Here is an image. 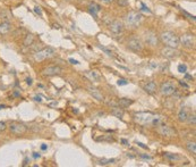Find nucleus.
I'll use <instances>...</instances> for the list:
<instances>
[{
  "mask_svg": "<svg viewBox=\"0 0 196 167\" xmlns=\"http://www.w3.org/2000/svg\"><path fill=\"white\" fill-rule=\"evenodd\" d=\"M134 120L140 125H150V124L158 125L161 117L155 116L154 114L150 113V111H140V113L134 114Z\"/></svg>",
  "mask_w": 196,
  "mask_h": 167,
  "instance_id": "obj_1",
  "label": "nucleus"
},
{
  "mask_svg": "<svg viewBox=\"0 0 196 167\" xmlns=\"http://www.w3.org/2000/svg\"><path fill=\"white\" fill-rule=\"evenodd\" d=\"M161 41L167 46V47L171 48H178L180 46V41H179V37L177 34H174L171 31H165L161 34Z\"/></svg>",
  "mask_w": 196,
  "mask_h": 167,
  "instance_id": "obj_2",
  "label": "nucleus"
},
{
  "mask_svg": "<svg viewBox=\"0 0 196 167\" xmlns=\"http://www.w3.org/2000/svg\"><path fill=\"white\" fill-rule=\"evenodd\" d=\"M141 21H142V15L140 13H136V12H129L125 17V24L131 28L137 27L140 25Z\"/></svg>",
  "mask_w": 196,
  "mask_h": 167,
  "instance_id": "obj_3",
  "label": "nucleus"
},
{
  "mask_svg": "<svg viewBox=\"0 0 196 167\" xmlns=\"http://www.w3.org/2000/svg\"><path fill=\"white\" fill-rule=\"evenodd\" d=\"M56 54V49L52 47H45V48H42L41 50H37L34 55V59L36 61H43L45 60L47 58H50V57H52L53 55Z\"/></svg>",
  "mask_w": 196,
  "mask_h": 167,
  "instance_id": "obj_4",
  "label": "nucleus"
},
{
  "mask_svg": "<svg viewBox=\"0 0 196 167\" xmlns=\"http://www.w3.org/2000/svg\"><path fill=\"white\" fill-rule=\"evenodd\" d=\"M8 127H9L10 133L14 134V135H23L27 131L26 125L23 123H19V122H10Z\"/></svg>",
  "mask_w": 196,
  "mask_h": 167,
  "instance_id": "obj_5",
  "label": "nucleus"
},
{
  "mask_svg": "<svg viewBox=\"0 0 196 167\" xmlns=\"http://www.w3.org/2000/svg\"><path fill=\"white\" fill-rule=\"evenodd\" d=\"M144 41L150 47H156L159 44V38L153 31H146L144 33Z\"/></svg>",
  "mask_w": 196,
  "mask_h": 167,
  "instance_id": "obj_6",
  "label": "nucleus"
},
{
  "mask_svg": "<svg viewBox=\"0 0 196 167\" xmlns=\"http://www.w3.org/2000/svg\"><path fill=\"white\" fill-rule=\"evenodd\" d=\"M127 48L129 50L134 51V52H141L143 50V43L140 39L131 38L127 41Z\"/></svg>",
  "mask_w": 196,
  "mask_h": 167,
  "instance_id": "obj_7",
  "label": "nucleus"
},
{
  "mask_svg": "<svg viewBox=\"0 0 196 167\" xmlns=\"http://www.w3.org/2000/svg\"><path fill=\"white\" fill-rule=\"evenodd\" d=\"M180 44H183V47L192 49L195 47V37L193 34H184L183 37L179 38Z\"/></svg>",
  "mask_w": 196,
  "mask_h": 167,
  "instance_id": "obj_8",
  "label": "nucleus"
},
{
  "mask_svg": "<svg viewBox=\"0 0 196 167\" xmlns=\"http://www.w3.org/2000/svg\"><path fill=\"white\" fill-rule=\"evenodd\" d=\"M158 132H159L160 135L167 136V138H171V136L177 135L176 130L172 129L171 126H169V125H160L159 127H158Z\"/></svg>",
  "mask_w": 196,
  "mask_h": 167,
  "instance_id": "obj_9",
  "label": "nucleus"
},
{
  "mask_svg": "<svg viewBox=\"0 0 196 167\" xmlns=\"http://www.w3.org/2000/svg\"><path fill=\"white\" fill-rule=\"evenodd\" d=\"M160 92L163 96L169 97V96H172L176 92V86L171 82H165L162 83L161 86H160Z\"/></svg>",
  "mask_w": 196,
  "mask_h": 167,
  "instance_id": "obj_10",
  "label": "nucleus"
},
{
  "mask_svg": "<svg viewBox=\"0 0 196 167\" xmlns=\"http://www.w3.org/2000/svg\"><path fill=\"white\" fill-rule=\"evenodd\" d=\"M110 32H111L112 35H115V37H118L120 35L124 32V25H122V23L118 19H116L113 22L110 24Z\"/></svg>",
  "mask_w": 196,
  "mask_h": 167,
  "instance_id": "obj_11",
  "label": "nucleus"
},
{
  "mask_svg": "<svg viewBox=\"0 0 196 167\" xmlns=\"http://www.w3.org/2000/svg\"><path fill=\"white\" fill-rule=\"evenodd\" d=\"M161 52L165 58H169V59H176L177 57L180 56V52L177 50V48H171V47L163 48Z\"/></svg>",
  "mask_w": 196,
  "mask_h": 167,
  "instance_id": "obj_12",
  "label": "nucleus"
},
{
  "mask_svg": "<svg viewBox=\"0 0 196 167\" xmlns=\"http://www.w3.org/2000/svg\"><path fill=\"white\" fill-rule=\"evenodd\" d=\"M62 72V68L59 66H49L47 68H44L43 74L45 76H55V75H59L60 73Z\"/></svg>",
  "mask_w": 196,
  "mask_h": 167,
  "instance_id": "obj_13",
  "label": "nucleus"
},
{
  "mask_svg": "<svg viewBox=\"0 0 196 167\" xmlns=\"http://www.w3.org/2000/svg\"><path fill=\"white\" fill-rule=\"evenodd\" d=\"M87 90H88V92H90V95L92 96L94 99H97L98 101H103V100H104V97H103V95L101 93V91H100L99 89L94 88V86H88V88H87Z\"/></svg>",
  "mask_w": 196,
  "mask_h": 167,
  "instance_id": "obj_14",
  "label": "nucleus"
},
{
  "mask_svg": "<svg viewBox=\"0 0 196 167\" xmlns=\"http://www.w3.org/2000/svg\"><path fill=\"white\" fill-rule=\"evenodd\" d=\"M156 90H158V85L154 81H149L146 84L144 85V91L146 93H150V95H153L155 93Z\"/></svg>",
  "mask_w": 196,
  "mask_h": 167,
  "instance_id": "obj_15",
  "label": "nucleus"
},
{
  "mask_svg": "<svg viewBox=\"0 0 196 167\" xmlns=\"http://www.w3.org/2000/svg\"><path fill=\"white\" fill-rule=\"evenodd\" d=\"M12 31V24L9 22H3L0 23V35H7Z\"/></svg>",
  "mask_w": 196,
  "mask_h": 167,
  "instance_id": "obj_16",
  "label": "nucleus"
},
{
  "mask_svg": "<svg viewBox=\"0 0 196 167\" xmlns=\"http://www.w3.org/2000/svg\"><path fill=\"white\" fill-rule=\"evenodd\" d=\"M85 76L92 82H100V80H101V76L97 71H88L85 73Z\"/></svg>",
  "mask_w": 196,
  "mask_h": 167,
  "instance_id": "obj_17",
  "label": "nucleus"
},
{
  "mask_svg": "<svg viewBox=\"0 0 196 167\" xmlns=\"http://www.w3.org/2000/svg\"><path fill=\"white\" fill-rule=\"evenodd\" d=\"M100 10H101V7L98 5V3H95V2H92V3H90L88 5V12H90L92 15L97 18L98 17V13H99Z\"/></svg>",
  "mask_w": 196,
  "mask_h": 167,
  "instance_id": "obj_18",
  "label": "nucleus"
},
{
  "mask_svg": "<svg viewBox=\"0 0 196 167\" xmlns=\"http://www.w3.org/2000/svg\"><path fill=\"white\" fill-rule=\"evenodd\" d=\"M188 115H189V113L187 111V108L181 107L180 111H178V120H179V122H186Z\"/></svg>",
  "mask_w": 196,
  "mask_h": 167,
  "instance_id": "obj_19",
  "label": "nucleus"
},
{
  "mask_svg": "<svg viewBox=\"0 0 196 167\" xmlns=\"http://www.w3.org/2000/svg\"><path fill=\"white\" fill-rule=\"evenodd\" d=\"M111 115L113 116L118 117V118H122L124 116V109L122 107H119V106H116V107H111Z\"/></svg>",
  "mask_w": 196,
  "mask_h": 167,
  "instance_id": "obj_20",
  "label": "nucleus"
},
{
  "mask_svg": "<svg viewBox=\"0 0 196 167\" xmlns=\"http://www.w3.org/2000/svg\"><path fill=\"white\" fill-rule=\"evenodd\" d=\"M117 104H118L119 107H122V109H124V108H127L128 106H131V105L133 104V100L127 99V98H122V99H119Z\"/></svg>",
  "mask_w": 196,
  "mask_h": 167,
  "instance_id": "obj_21",
  "label": "nucleus"
},
{
  "mask_svg": "<svg viewBox=\"0 0 196 167\" xmlns=\"http://www.w3.org/2000/svg\"><path fill=\"white\" fill-rule=\"evenodd\" d=\"M33 43H34V35L32 34V33L26 34L24 41H23V44H24L25 47H30V46H32Z\"/></svg>",
  "mask_w": 196,
  "mask_h": 167,
  "instance_id": "obj_22",
  "label": "nucleus"
},
{
  "mask_svg": "<svg viewBox=\"0 0 196 167\" xmlns=\"http://www.w3.org/2000/svg\"><path fill=\"white\" fill-rule=\"evenodd\" d=\"M186 148H187V150H188V151L190 152V154H193V155H195V154H196V143H195L194 141L187 142Z\"/></svg>",
  "mask_w": 196,
  "mask_h": 167,
  "instance_id": "obj_23",
  "label": "nucleus"
},
{
  "mask_svg": "<svg viewBox=\"0 0 196 167\" xmlns=\"http://www.w3.org/2000/svg\"><path fill=\"white\" fill-rule=\"evenodd\" d=\"M165 157L168 158L169 160H172V161L180 160V156H179V155H177V154H170V152H165Z\"/></svg>",
  "mask_w": 196,
  "mask_h": 167,
  "instance_id": "obj_24",
  "label": "nucleus"
},
{
  "mask_svg": "<svg viewBox=\"0 0 196 167\" xmlns=\"http://www.w3.org/2000/svg\"><path fill=\"white\" fill-rule=\"evenodd\" d=\"M186 122H188V124H190V125H195L196 124V116L195 114H193V115H188V117H187Z\"/></svg>",
  "mask_w": 196,
  "mask_h": 167,
  "instance_id": "obj_25",
  "label": "nucleus"
},
{
  "mask_svg": "<svg viewBox=\"0 0 196 167\" xmlns=\"http://www.w3.org/2000/svg\"><path fill=\"white\" fill-rule=\"evenodd\" d=\"M0 16H1V18H3L6 22H8V19L12 18V17H10V14L8 13V12H6V10H2V12L0 13Z\"/></svg>",
  "mask_w": 196,
  "mask_h": 167,
  "instance_id": "obj_26",
  "label": "nucleus"
},
{
  "mask_svg": "<svg viewBox=\"0 0 196 167\" xmlns=\"http://www.w3.org/2000/svg\"><path fill=\"white\" fill-rule=\"evenodd\" d=\"M116 159H100L99 164L100 165H109L112 164V163H115Z\"/></svg>",
  "mask_w": 196,
  "mask_h": 167,
  "instance_id": "obj_27",
  "label": "nucleus"
},
{
  "mask_svg": "<svg viewBox=\"0 0 196 167\" xmlns=\"http://www.w3.org/2000/svg\"><path fill=\"white\" fill-rule=\"evenodd\" d=\"M178 72L185 74V73L187 72V66L185 65V64H180V65H178Z\"/></svg>",
  "mask_w": 196,
  "mask_h": 167,
  "instance_id": "obj_28",
  "label": "nucleus"
},
{
  "mask_svg": "<svg viewBox=\"0 0 196 167\" xmlns=\"http://www.w3.org/2000/svg\"><path fill=\"white\" fill-rule=\"evenodd\" d=\"M99 48L101 49V50H103L104 52H106L108 56H110V57H112L113 55H112V52H111V50H109V49H107L106 47H102V46H99Z\"/></svg>",
  "mask_w": 196,
  "mask_h": 167,
  "instance_id": "obj_29",
  "label": "nucleus"
},
{
  "mask_svg": "<svg viewBox=\"0 0 196 167\" xmlns=\"http://www.w3.org/2000/svg\"><path fill=\"white\" fill-rule=\"evenodd\" d=\"M117 2H118L119 6L122 7H127L128 6V0H117Z\"/></svg>",
  "mask_w": 196,
  "mask_h": 167,
  "instance_id": "obj_30",
  "label": "nucleus"
},
{
  "mask_svg": "<svg viewBox=\"0 0 196 167\" xmlns=\"http://www.w3.org/2000/svg\"><path fill=\"white\" fill-rule=\"evenodd\" d=\"M117 84L118 85H127L128 84V81L127 80H125V79H120L117 81Z\"/></svg>",
  "mask_w": 196,
  "mask_h": 167,
  "instance_id": "obj_31",
  "label": "nucleus"
},
{
  "mask_svg": "<svg viewBox=\"0 0 196 167\" xmlns=\"http://www.w3.org/2000/svg\"><path fill=\"white\" fill-rule=\"evenodd\" d=\"M6 129H7V124L5 122H0V132L6 131Z\"/></svg>",
  "mask_w": 196,
  "mask_h": 167,
  "instance_id": "obj_32",
  "label": "nucleus"
},
{
  "mask_svg": "<svg viewBox=\"0 0 196 167\" xmlns=\"http://www.w3.org/2000/svg\"><path fill=\"white\" fill-rule=\"evenodd\" d=\"M183 13H184L185 15H186L187 17H188V18H189V19H193V21H195V16L190 15V14H188V13H187V12H185V10H183Z\"/></svg>",
  "mask_w": 196,
  "mask_h": 167,
  "instance_id": "obj_33",
  "label": "nucleus"
},
{
  "mask_svg": "<svg viewBox=\"0 0 196 167\" xmlns=\"http://www.w3.org/2000/svg\"><path fill=\"white\" fill-rule=\"evenodd\" d=\"M34 12H35L36 14H39L40 16L42 15V10L40 9V7H39V6H35V7H34Z\"/></svg>",
  "mask_w": 196,
  "mask_h": 167,
  "instance_id": "obj_34",
  "label": "nucleus"
},
{
  "mask_svg": "<svg viewBox=\"0 0 196 167\" xmlns=\"http://www.w3.org/2000/svg\"><path fill=\"white\" fill-rule=\"evenodd\" d=\"M141 6H142V9H143V10H144V12H146V13H151V10H150V9H149V8H147V7H146V6H145V5H144V3H143V2L141 3Z\"/></svg>",
  "mask_w": 196,
  "mask_h": 167,
  "instance_id": "obj_35",
  "label": "nucleus"
},
{
  "mask_svg": "<svg viewBox=\"0 0 196 167\" xmlns=\"http://www.w3.org/2000/svg\"><path fill=\"white\" fill-rule=\"evenodd\" d=\"M69 63L73 64V65H78V64H79V61H77L76 59H73V58H69Z\"/></svg>",
  "mask_w": 196,
  "mask_h": 167,
  "instance_id": "obj_36",
  "label": "nucleus"
},
{
  "mask_svg": "<svg viewBox=\"0 0 196 167\" xmlns=\"http://www.w3.org/2000/svg\"><path fill=\"white\" fill-rule=\"evenodd\" d=\"M136 145H140L141 148L147 149V147H146V145H143V143H142V142H137V141H136Z\"/></svg>",
  "mask_w": 196,
  "mask_h": 167,
  "instance_id": "obj_37",
  "label": "nucleus"
},
{
  "mask_svg": "<svg viewBox=\"0 0 196 167\" xmlns=\"http://www.w3.org/2000/svg\"><path fill=\"white\" fill-rule=\"evenodd\" d=\"M122 143L124 145H129V142H128V140H126V139H122Z\"/></svg>",
  "mask_w": 196,
  "mask_h": 167,
  "instance_id": "obj_38",
  "label": "nucleus"
},
{
  "mask_svg": "<svg viewBox=\"0 0 196 167\" xmlns=\"http://www.w3.org/2000/svg\"><path fill=\"white\" fill-rule=\"evenodd\" d=\"M141 157L144 158V159H152L151 156H147V155H141Z\"/></svg>",
  "mask_w": 196,
  "mask_h": 167,
  "instance_id": "obj_39",
  "label": "nucleus"
},
{
  "mask_svg": "<svg viewBox=\"0 0 196 167\" xmlns=\"http://www.w3.org/2000/svg\"><path fill=\"white\" fill-rule=\"evenodd\" d=\"M26 83H27L28 85H32V79H30V77H27V79H26Z\"/></svg>",
  "mask_w": 196,
  "mask_h": 167,
  "instance_id": "obj_40",
  "label": "nucleus"
},
{
  "mask_svg": "<svg viewBox=\"0 0 196 167\" xmlns=\"http://www.w3.org/2000/svg\"><path fill=\"white\" fill-rule=\"evenodd\" d=\"M33 157H34V158H40V157H41V155H40V154H37V152H34V155H33Z\"/></svg>",
  "mask_w": 196,
  "mask_h": 167,
  "instance_id": "obj_41",
  "label": "nucleus"
},
{
  "mask_svg": "<svg viewBox=\"0 0 196 167\" xmlns=\"http://www.w3.org/2000/svg\"><path fill=\"white\" fill-rule=\"evenodd\" d=\"M185 77H186V79H188V80H193V77H192L190 75H188V74H186V73H185Z\"/></svg>",
  "mask_w": 196,
  "mask_h": 167,
  "instance_id": "obj_42",
  "label": "nucleus"
},
{
  "mask_svg": "<svg viewBox=\"0 0 196 167\" xmlns=\"http://www.w3.org/2000/svg\"><path fill=\"white\" fill-rule=\"evenodd\" d=\"M34 100L35 101H39V102H41V101H42V100H41V98L39 97V96H36V97L34 98Z\"/></svg>",
  "mask_w": 196,
  "mask_h": 167,
  "instance_id": "obj_43",
  "label": "nucleus"
},
{
  "mask_svg": "<svg viewBox=\"0 0 196 167\" xmlns=\"http://www.w3.org/2000/svg\"><path fill=\"white\" fill-rule=\"evenodd\" d=\"M179 83H180L181 86H185V88H188V85H187L186 83H184V82H179Z\"/></svg>",
  "mask_w": 196,
  "mask_h": 167,
  "instance_id": "obj_44",
  "label": "nucleus"
},
{
  "mask_svg": "<svg viewBox=\"0 0 196 167\" xmlns=\"http://www.w3.org/2000/svg\"><path fill=\"white\" fill-rule=\"evenodd\" d=\"M47 148H48V147L45 145H41V149H42V150H45Z\"/></svg>",
  "mask_w": 196,
  "mask_h": 167,
  "instance_id": "obj_45",
  "label": "nucleus"
},
{
  "mask_svg": "<svg viewBox=\"0 0 196 167\" xmlns=\"http://www.w3.org/2000/svg\"><path fill=\"white\" fill-rule=\"evenodd\" d=\"M5 108H8V107L5 106V105H0V109H5Z\"/></svg>",
  "mask_w": 196,
  "mask_h": 167,
  "instance_id": "obj_46",
  "label": "nucleus"
},
{
  "mask_svg": "<svg viewBox=\"0 0 196 167\" xmlns=\"http://www.w3.org/2000/svg\"><path fill=\"white\" fill-rule=\"evenodd\" d=\"M156 66H158L156 64H151V67H152V68H155Z\"/></svg>",
  "mask_w": 196,
  "mask_h": 167,
  "instance_id": "obj_47",
  "label": "nucleus"
},
{
  "mask_svg": "<svg viewBox=\"0 0 196 167\" xmlns=\"http://www.w3.org/2000/svg\"><path fill=\"white\" fill-rule=\"evenodd\" d=\"M104 2H112V1H115V0H103Z\"/></svg>",
  "mask_w": 196,
  "mask_h": 167,
  "instance_id": "obj_48",
  "label": "nucleus"
}]
</instances>
